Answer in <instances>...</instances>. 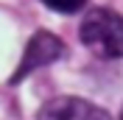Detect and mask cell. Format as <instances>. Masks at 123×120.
<instances>
[{
    "instance_id": "5",
    "label": "cell",
    "mask_w": 123,
    "mask_h": 120,
    "mask_svg": "<svg viewBox=\"0 0 123 120\" xmlns=\"http://www.w3.org/2000/svg\"><path fill=\"white\" fill-rule=\"evenodd\" d=\"M120 120H123V112H120Z\"/></svg>"
},
{
    "instance_id": "3",
    "label": "cell",
    "mask_w": 123,
    "mask_h": 120,
    "mask_svg": "<svg viewBox=\"0 0 123 120\" xmlns=\"http://www.w3.org/2000/svg\"><path fill=\"white\" fill-rule=\"evenodd\" d=\"M37 120H112V114L101 106L90 103L84 98H70L62 95L48 101L42 109H39Z\"/></svg>"
},
{
    "instance_id": "4",
    "label": "cell",
    "mask_w": 123,
    "mask_h": 120,
    "mask_svg": "<svg viewBox=\"0 0 123 120\" xmlns=\"http://www.w3.org/2000/svg\"><path fill=\"white\" fill-rule=\"evenodd\" d=\"M48 8H53L59 14H73V11H81L87 0H42Z\"/></svg>"
},
{
    "instance_id": "1",
    "label": "cell",
    "mask_w": 123,
    "mask_h": 120,
    "mask_svg": "<svg viewBox=\"0 0 123 120\" xmlns=\"http://www.w3.org/2000/svg\"><path fill=\"white\" fill-rule=\"evenodd\" d=\"M81 42L101 59H123V17L109 8H92L81 23Z\"/></svg>"
},
{
    "instance_id": "2",
    "label": "cell",
    "mask_w": 123,
    "mask_h": 120,
    "mask_svg": "<svg viewBox=\"0 0 123 120\" xmlns=\"http://www.w3.org/2000/svg\"><path fill=\"white\" fill-rule=\"evenodd\" d=\"M62 53H64V45H62V39L50 31H37L34 36L28 39V45H25V53L20 64H17L14 75H11V84H20L25 75H31L34 70L45 67V64H53L59 59Z\"/></svg>"
}]
</instances>
